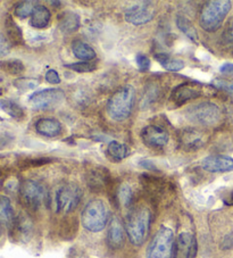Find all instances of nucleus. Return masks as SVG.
<instances>
[{"label": "nucleus", "mask_w": 233, "mask_h": 258, "mask_svg": "<svg viewBox=\"0 0 233 258\" xmlns=\"http://www.w3.org/2000/svg\"><path fill=\"white\" fill-rule=\"evenodd\" d=\"M65 68L78 73H87V72H93V71H96L97 65L95 63H91V61H78V63L67 64L65 65Z\"/></svg>", "instance_id": "obj_32"}, {"label": "nucleus", "mask_w": 233, "mask_h": 258, "mask_svg": "<svg viewBox=\"0 0 233 258\" xmlns=\"http://www.w3.org/2000/svg\"><path fill=\"white\" fill-rule=\"evenodd\" d=\"M118 199L123 207H130L133 200V192L131 186L128 183L121 184L118 190Z\"/></svg>", "instance_id": "obj_29"}, {"label": "nucleus", "mask_w": 233, "mask_h": 258, "mask_svg": "<svg viewBox=\"0 0 233 258\" xmlns=\"http://www.w3.org/2000/svg\"><path fill=\"white\" fill-rule=\"evenodd\" d=\"M233 247V235L228 234L225 238L223 239L222 242V248L223 249H230Z\"/></svg>", "instance_id": "obj_40"}, {"label": "nucleus", "mask_w": 233, "mask_h": 258, "mask_svg": "<svg viewBox=\"0 0 233 258\" xmlns=\"http://www.w3.org/2000/svg\"><path fill=\"white\" fill-rule=\"evenodd\" d=\"M225 203H226L227 205H232V206H233V191L231 192V195L228 196V199L226 200Z\"/></svg>", "instance_id": "obj_41"}, {"label": "nucleus", "mask_w": 233, "mask_h": 258, "mask_svg": "<svg viewBox=\"0 0 233 258\" xmlns=\"http://www.w3.org/2000/svg\"><path fill=\"white\" fill-rule=\"evenodd\" d=\"M200 88L194 83H182L173 89L171 93V100L178 106L186 104L187 101L196 99L200 96Z\"/></svg>", "instance_id": "obj_13"}, {"label": "nucleus", "mask_w": 233, "mask_h": 258, "mask_svg": "<svg viewBox=\"0 0 233 258\" xmlns=\"http://www.w3.org/2000/svg\"><path fill=\"white\" fill-rule=\"evenodd\" d=\"M15 221L14 208L12 206L11 199L6 196H0V225L12 228Z\"/></svg>", "instance_id": "obj_19"}, {"label": "nucleus", "mask_w": 233, "mask_h": 258, "mask_svg": "<svg viewBox=\"0 0 233 258\" xmlns=\"http://www.w3.org/2000/svg\"><path fill=\"white\" fill-rule=\"evenodd\" d=\"M222 40L224 43H233V19L228 22L225 30H224Z\"/></svg>", "instance_id": "obj_36"}, {"label": "nucleus", "mask_w": 233, "mask_h": 258, "mask_svg": "<svg viewBox=\"0 0 233 258\" xmlns=\"http://www.w3.org/2000/svg\"><path fill=\"white\" fill-rule=\"evenodd\" d=\"M51 14L48 8L43 5H37L31 15L30 24L35 29H44L50 23Z\"/></svg>", "instance_id": "obj_20"}, {"label": "nucleus", "mask_w": 233, "mask_h": 258, "mask_svg": "<svg viewBox=\"0 0 233 258\" xmlns=\"http://www.w3.org/2000/svg\"><path fill=\"white\" fill-rule=\"evenodd\" d=\"M0 238H2V230H0Z\"/></svg>", "instance_id": "obj_42"}, {"label": "nucleus", "mask_w": 233, "mask_h": 258, "mask_svg": "<svg viewBox=\"0 0 233 258\" xmlns=\"http://www.w3.org/2000/svg\"><path fill=\"white\" fill-rule=\"evenodd\" d=\"M212 86L219 89V90L225 91L233 97V81H227V80L224 79H214L212 81Z\"/></svg>", "instance_id": "obj_33"}, {"label": "nucleus", "mask_w": 233, "mask_h": 258, "mask_svg": "<svg viewBox=\"0 0 233 258\" xmlns=\"http://www.w3.org/2000/svg\"><path fill=\"white\" fill-rule=\"evenodd\" d=\"M155 59L157 60L165 70L169 71V72H179V71L185 69L186 66L185 61L183 60L173 58V57H171L168 54H165V52L156 54Z\"/></svg>", "instance_id": "obj_23"}, {"label": "nucleus", "mask_w": 233, "mask_h": 258, "mask_svg": "<svg viewBox=\"0 0 233 258\" xmlns=\"http://www.w3.org/2000/svg\"><path fill=\"white\" fill-rule=\"evenodd\" d=\"M82 191L74 183H65L55 190L51 198V206L57 214H69L79 206Z\"/></svg>", "instance_id": "obj_4"}, {"label": "nucleus", "mask_w": 233, "mask_h": 258, "mask_svg": "<svg viewBox=\"0 0 233 258\" xmlns=\"http://www.w3.org/2000/svg\"><path fill=\"white\" fill-rule=\"evenodd\" d=\"M13 232L15 233L16 239L21 241H26L31 237L33 231V224L30 217L25 214H20L19 217H16L14 224L12 226Z\"/></svg>", "instance_id": "obj_16"}, {"label": "nucleus", "mask_w": 233, "mask_h": 258, "mask_svg": "<svg viewBox=\"0 0 233 258\" xmlns=\"http://www.w3.org/2000/svg\"><path fill=\"white\" fill-rule=\"evenodd\" d=\"M177 25L178 28L181 30V32L185 33L187 37L191 40V41H194L195 43H198V33H197V30L187 17L179 15L177 17Z\"/></svg>", "instance_id": "obj_26"}, {"label": "nucleus", "mask_w": 233, "mask_h": 258, "mask_svg": "<svg viewBox=\"0 0 233 258\" xmlns=\"http://www.w3.org/2000/svg\"><path fill=\"white\" fill-rule=\"evenodd\" d=\"M6 32H7V39L11 43L14 44H21L23 43V34H22V30L20 26L15 23V21L8 16L6 19Z\"/></svg>", "instance_id": "obj_24"}, {"label": "nucleus", "mask_w": 233, "mask_h": 258, "mask_svg": "<svg viewBox=\"0 0 233 258\" xmlns=\"http://www.w3.org/2000/svg\"><path fill=\"white\" fill-rule=\"evenodd\" d=\"M125 241V229L120 217L114 216L110 220L107 232V244L111 249H120Z\"/></svg>", "instance_id": "obj_15"}, {"label": "nucleus", "mask_w": 233, "mask_h": 258, "mask_svg": "<svg viewBox=\"0 0 233 258\" xmlns=\"http://www.w3.org/2000/svg\"><path fill=\"white\" fill-rule=\"evenodd\" d=\"M232 8L230 0H212L204 4L199 15V24L206 32H215L221 28Z\"/></svg>", "instance_id": "obj_2"}, {"label": "nucleus", "mask_w": 233, "mask_h": 258, "mask_svg": "<svg viewBox=\"0 0 233 258\" xmlns=\"http://www.w3.org/2000/svg\"><path fill=\"white\" fill-rule=\"evenodd\" d=\"M198 251V244L195 235L189 232H182L176 241V251L174 255L177 258H196Z\"/></svg>", "instance_id": "obj_12"}, {"label": "nucleus", "mask_w": 233, "mask_h": 258, "mask_svg": "<svg viewBox=\"0 0 233 258\" xmlns=\"http://www.w3.org/2000/svg\"><path fill=\"white\" fill-rule=\"evenodd\" d=\"M136 63L138 65L139 70L142 71V72L149 71V69H150V60H149V58H148L146 55L141 54V52L136 56Z\"/></svg>", "instance_id": "obj_34"}, {"label": "nucleus", "mask_w": 233, "mask_h": 258, "mask_svg": "<svg viewBox=\"0 0 233 258\" xmlns=\"http://www.w3.org/2000/svg\"><path fill=\"white\" fill-rule=\"evenodd\" d=\"M35 6L37 5L34 2H22L17 4L14 13L20 19H25V17L32 15Z\"/></svg>", "instance_id": "obj_31"}, {"label": "nucleus", "mask_w": 233, "mask_h": 258, "mask_svg": "<svg viewBox=\"0 0 233 258\" xmlns=\"http://www.w3.org/2000/svg\"><path fill=\"white\" fill-rule=\"evenodd\" d=\"M139 165L145 168V170L157 171V167H156L155 164L151 161H149V159H142V161H140V163H139Z\"/></svg>", "instance_id": "obj_39"}, {"label": "nucleus", "mask_w": 233, "mask_h": 258, "mask_svg": "<svg viewBox=\"0 0 233 258\" xmlns=\"http://www.w3.org/2000/svg\"><path fill=\"white\" fill-rule=\"evenodd\" d=\"M106 180L107 174L102 173V171H93L91 172V174L89 175L88 185L90 186L91 189L100 190L102 189V186L106 184Z\"/></svg>", "instance_id": "obj_30"}, {"label": "nucleus", "mask_w": 233, "mask_h": 258, "mask_svg": "<svg viewBox=\"0 0 233 258\" xmlns=\"http://www.w3.org/2000/svg\"><path fill=\"white\" fill-rule=\"evenodd\" d=\"M0 69L12 75L21 74L24 71V65L20 59H8L0 61Z\"/></svg>", "instance_id": "obj_28"}, {"label": "nucleus", "mask_w": 233, "mask_h": 258, "mask_svg": "<svg viewBox=\"0 0 233 258\" xmlns=\"http://www.w3.org/2000/svg\"><path fill=\"white\" fill-rule=\"evenodd\" d=\"M155 14L154 4L150 2H142L129 7L125 11L124 19L132 25H143L154 20Z\"/></svg>", "instance_id": "obj_10"}, {"label": "nucleus", "mask_w": 233, "mask_h": 258, "mask_svg": "<svg viewBox=\"0 0 233 258\" xmlns=\"http://www.w3.org/2000/svg\"><path fill=\"white\" fill-rule=\"evenodd\" d=\"M107 155L111 161L120 162L128 156V148L119 141H110L107 146Z\"/></svg>", "instance_id": "obj_25"}, {"label": "nucleus", "mask_w": 233, "mask_h": 258, "mask_svg": "<svg viewBox=\"0 0 233 258\" xmlns=\"http://www.w3.org/2000/svg\"><path fill=\"white\" fill-rule=\"evenodd\" d=\"M35 130L44 137H57L62 132V124L55 118H41L35 123Z\"/></svg>", "instance_id": "obj_18"}, {"label": "nucleus", "mask_w": 233, "mask_h": 258, "mask_svg": "<svg viewBox=\"0 0 233 258\" xmlns=\"http://www.w3.org/2000/svg\"><path fill=\"white\" fill-rule=\"evenodd\" d=\"M81 222L89 232H100L108 222V208L101 199H92L83 208Z\"/></svg>", "instance_id": "obj_5"}, {"label": "nucleus", "mask_w": 233, "mask_h": 258, "mask_svg": "<svg viewBox=\"0 0 233 258\" xmlns=\"http://www.w3.org/2000/svg\"><path fill=\"white\" fill-rule=\"evenodd\" d=\"M187 117L201 125H214L219 121L221 112L213 102H201L187 109Z\"/></svg>", "instance_id": "obj_8"}, {"label": "nucleus", "mask_w": 233, "mask_h": 258, "mask_svg": "<svg viewBox=\"0 0 233 258\" xmlns=\"http://www.w3.org/2000/svg\"><path fill=\"white\" fill-rule=\"evenodd\" d=\"M181 142H182L183 148L187 150L198 149L204 145V136L203 133L199 131L188 130L183 132Z\"/></svg>", "instance_id": "obj_21"}, {"label": "nucleus", "mask_w": 233, "mask_h": 258, "mask_svg": "<svg viewBox=\"0 0 233 258\" xmlns=\"http://www.w3.org/2000/svg\"><path fill=\"white\" fill-rule=\"evenodd\" d=\"M0 108H2L4 112L10 115L11 117L15 119H22L24 117V109L21 107L19 104H16L15 101L4 99L0 101Z\"/></svg>", "instance_id": "obj_27"}, {"label": "nucleus", "mask_w": 233, "mask_h": 258, "mask_svg": "<svg viewBox=\"0 0 233 258\" xmlns=\"http://www.w3.org/2000/svg\"><path fill=\"white\" fill-rule=\"evenodd\" d=\"M141 139L150 148H162L168 142V133L158 125H147L142 128Z\"/></svg>", "instance_id": "obj_11"}, {"label": "nucleus", "mask_w": 233, "mask_h": 258, "mask_svg": "<svg viewBox=\"0 0 233 258\" xmlns=\"http://www.w3.org/2000/svg\"><path fill=\"white\" fill-rule=\"evenodd\" d=\"M151 224V212L145 206H137L130 210L125 222V231L130 242L141 246L146 241Z\"/></svg>", "instance_id": "obj_1"}, {"label": "nucleus", "mask_w": 233, "mask_h": 258, "mask_svg": "<svg viewBox=\"0 0 233 258\" xmlns=\"http://www.w3.org/2000/svg\"><path fill=\"white\" fill-rule=\"evenodd\" d=\"M201 166L205 171L210 173L230 172L233 170V158L224 155H212L204 158Z\"/></svg>", "instance_id": "obj_14"}, {"label": "nucleus", "mask_w": 233, "mask_h": 258, "mask_svg": "<svg viewBox=\"0 0 233 258\" xmlns=\"http://www.w3.org/2000/svg\"><path fill=\"white\" fill-rule=\"evenodd\" d=\"M65 92L62 89L51 88L44 89L33 93L30 97V105L33 109L37 110H50L55 109L64 102Z\"/></svg>", "instance_id": "obj_7"}, {"label": "nucleus", "mask_w": 233, "mask_h": 258, "mask_svg": "<svg viewBox=\"0 0 233 258\" xmlns=\"http://www.w3.org/2000/svg\"><path fill=\"white\" fill-rule=\"evenodd\" d=\"M219 72L226 77H233V64L232 63H224L219 68Z\"/></svg>", "instance_id": "obj_38"}, {"label": "nucleus", "mask_w": 233, "mask_h": 258, "mask_svg": "<svg viewBox=\"0 0 233 258\" xmlns=\"http://www.w3.org/2000/svg\"><path fill=\"white\" fill-rule=\"evenodd\" d=\"M22 202L31 210H38L46 199V189L38 181L25 180L20 186Z\"/></svg>", "instance_id": "obj_9"}, {"label": "nucleus", "mask_w": 233, "mask_h": 258, "mask_svg": "<svg viewBox=\"0 0 233 258\" xmlns=\"http://www.w3.org/2000/svg\"><path fill=\"white\" fill-rule=\"evenodd\" d=\"M136 90L132 86L127 84L120 88L107 102V113L109 117L116 122L125 121L131 115Z\"/></svg>", "instance_id": "obj_3"}, {"label": "nucleus", "mask_w": 233, "mask_h": 258, "mask_svg": "<svg viewBox=\"0 0 233 258\" xmlns=\"http://www.w3.org/2000/svg\"><path fill=\"white\" fill-rule=\"evenodd\" d=\"M11 50V42L8 41V39L0 33V58H4V57L10 54Z\"/></svg>", "instance_id": "obj_35"}, {"label": "nucleus", "mask_w": 233, "mask_h": 258, "mask_svg": "<svg viewBox=\"0 0 233 258\" xmlns=\"http://www.w3.org/2000/svg\"><path fill=\"white\" fill-rule=\"evenodd\" d=\"M72 51L76 58L81 61H90L96 57V51L93 50V48L81 40H75L72 43Z\"/></svg>", "instance_id": "obj_22"}, {"label": "nucleus", "mask_w": 233, "mask_h": 258, "mask_svg": "<svg viewBox=\"0 0 233 258\" xmlns=\"http://www.w3.org/2000/svg\"><path fill=\"white\" fill-rule=\"evenodd\" d=\"M81 25V19L80 16L73 12H64L58 16V26L62 32L72 33L78 31Z\"/></svg>", "instance_id": "obj_17"}, {"label": "nucleus", "mask_w": 233, "mask_h": 258, "mask_svg": "<svg viewBox=\"0 0 233 258\" xmlns=\"http://www.w3.org/2000/svg\"><path fill=\"white\" fill-rule=\"evenodd\" d=\"M46 81L50 84H60L61 78L55 70H49L46 73Z\"/></svg>", "instance_id": "obj_37"}, {"label": "nucleus", "mask_w": 233, "mask_h": 258, "mask_svg": "<svg viewBox=\"0 0 233 258\" xmlns=\"http://www.w3.org/2000/svg\"><path fill=\"white\" fill-rule=\"evenodd\" d=\"M176 251V240L173 231L162 226L147 248V258H173Z\"/></svg>", "instance_id": "obj_6"}]
</instances>
